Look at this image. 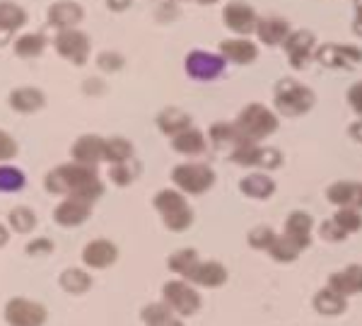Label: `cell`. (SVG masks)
<instances>
[{
  "label": "cell",
  "instance_id": "cell-31",
  "mask_svg": "<svg viewBox=\"0 0 362 326\" xmlns=\"http://www.w3.org/2000/svg\"><path fill=\"white\" fill-rule=\"evenodd\" d=\"M133 143L128 138L114 136V138H104V160L109 165H119V162H128L133 160Z\"/></svg>",
  "mask_w": 362,
  "mask_h": 326
},
{
  "label": "cell",
  "instance_id": "cell-20",
  "mask_svg": "<svg viewBox=\"0 0 362 326\" xmlns=\"http://www.w3.org/2000/svg\"><path fill=\"white\" fill-rule=\"evenodd\" d=\"M326 199L338 208L362 211V182H336L326 189Z\"/></svg>",
  "mask_w": 362,
  "mask_h": 326
},
{
  "label": "cell",
  "instance_id": "cell-12",
  "mask_svg": "<svg viewBox=\"0 0 362 326\" xmlns=\"http://www.w3.org/2000/svg\"><path fill=\"white\" fill-rule=\"evenodd\" d=\"M314 58L326 68H355L362 63V49L355 44H321Z\"/></svg>",
  "mask_w": 362,
  "mask_h": 326
},
{
  "label": "cell",
  "instance_id": "cell-26",
  "mask_svg": "<svg viewBox=\"0 0 362 326\" xmlns=\"http://www.w3.org/2000/svg\"><path fill=\"white\" fill-rule=\"evenodd\" d=\"M194 126V121H191V116L186 112H181L177 107H167L162 109L160 114H157V128H160L165 136H179L181 131H186V128Z\"/></svg>",
  "mask_w": 362,
  "mask_h": 326
},
{
  "label": "cell",
  "instance_id": "cell-21",
  "mask_svg": "<svg viewBox=\"0 0 362 326\" xmlns=\"http://www.w3.org/2000/svg\"><path fill=\"white\" fill-rule=\"evenodd\" d=\"M220 56L237 66H249L259 58V46L249 39H225L220 44Z\"/></svg>",
  "mask_w": 362,
  "mask_h": 326
},
{
  "label": "cell",
  "instance_id": "cell-39",
  "mask_svg": "<svg viewBox=\"0 0 362 326\" xmlns=\"http://www.w3.org/2000/svg\"><path fill=\"white\" fill-rule=\"evenodd\" d=\"M334 220L346 235H353V232L362 230V213L355 211V208H338Z\"/></svg>",
  "mask_w": 362,
  "mask_h": 326
},
{
  "label": "cell",
  "instance_id": "cell-35",
  "mask_svg": "<svg viewBox=\"0 0 362 326\" xmlns=\"http://www.w3.org/2000/svg\"><path fill=\"white\" fill-rule=\"evenodd\" d=\"M27 184L25 179V172L20 167H13V165H0V191L3 194H15V191H22Z\"/></svg>",
  "mask_w": 362,
  "mask_h": 326
},
{
  "label": "cell",
  "instance_id": "cell-9",
  "mask_svg": "<svg viewBox=\"0 0 362 326\" xmlns=\"http://www.w3.org/2000/svg\"><path fill=\"white\" fill-rule=\"evenodd\" d=\"M54 46H56V54L66 61L75 63V66H85L87 58H90V37L85 32H80L78 27L73 29H61L54 39Z\"/></svg>",
  "mask_w": 362,
  "mask_h": 326
},
{
  "label": "cell",
  "instance_id": "cell-38",
  "mask_svg": "<svg viewBox=\"0 0 362 326\" xmlns=\"http://www.w3.org/2000/svg\"><path fill=\"white\" fill-rule=\"evenodd\" d=\"M138 172H140L138 162H133V160L119 162V165H112V167H109V179H112V182H114L116 186H128V184L136 182Z\"/></svg>",
  "mask_w": 362,
  "mask_h": 326
},
{
  "label": "cell",
  "instance_id": "cell-29",
  "mask_svg": "<svg viewBox=\"0 0 362 326\" xmlns=\"http://www.w3.org/2000/svg\"><path fill=\"white\" fill-rule=\"evenodd\" d=\"M27 25V10L13 0H0V34H13Z\"/></svg>",
  "mask_w": 362,
  "mask_h": 326
},
{
  "label": "cell",
  "instance_id": "cell-22",
  "mask_svg": "<svg viewBox=\"0 0 362 326\" xmlns=\"http://www.w3.org/2000/svg\"><path fill=\"white\" fill-rule=\"evenodd\" d=\"M186 281L201 285V288H220L227 283V269L220 261H198L194 273Z\"/></svg>",
  "mask_w": 362,
  "mask_h": 326
},
{
  "label": "cell",
  "instance_id": "cell-45",
  "mask_svg": "<svg viewBox=\"0 0 362 326\" xmlns=\"http://www.w3.org/2000/svg\"><path fill=\"white\" fill-rule=\"evenodd\" d=\"M25 252L29 256H44V254H51L54 252V242L49 240V237H37V240H32L25 247Z\"/></svg>",
  "mask_w": 362,
  "mask_h": 326
},
{
  "label": "cell",
  "instance_id": "cell-55",
  "mask_svg": "<svg viewBox=\"0 0 362 326\" xmlns=\"http://www.w3.org/2000/svg\"><path fill=\"white\" fill-rule=\"evenodd\" d=\"M355 10H362V0H355Z\"/></svg>",
  "mask_w": 362,
  "mask_h": 326
},
{
  "label": "cell",
  "instance_id": "cell-17",
  "mask_svg": "<svg viewBox=\"0 0 362 326\" xmlns=\"http://www.w3.org/2000/svg\"><path fill=\"white\" fill-rule=\"evenodd\" d=\"M116 259H119V249L109 240H92L83 249V264L97 271L109 269L112 264H116Z\"/></svg>",
  "mask_w": 362,
  "mask_h": 326
},
{
  "label": "cell",
  "instance_id": "cell-1",
  "mask_svg": "<svg viewBox=\"0 0 362 326\" xmlns=\"http://www.w3.org/2000/svg\"><path fill=\"white\" fill-rule=\"evenodd\" d=\"M44 186L54 196H73L87 203H95L104 194V182L99 179L97 167L78 165V162H66L51 170L46 174Z\"/></svg>",
  "mask_w": 362,
  "mask_h": 326
},
{
  "label": "cell",
  "instance_id": "cell-3",
  "mask_svg": "<svg viewBox=\"0 0 362 326\" xmlns=\"http://www.w3.org/2000/svg\"><path fill=\"white\" fill-rule=\"evenodd\" d=\"M314 102H317L314 92L293 78H280L273 90V104H276L278 114L290 116V119L307 114L314 107Z\"/></svg>",
  "mask_w": 362,
  "mask_h": 326
},
{
  "label": "cell",
  "instance_id": "cell-4",
  "mask_svg": "<svg viewBox=\"0 0 362 326\" xmlns=\"http://www.w3.org/2000/svg\"><path fill=\"white\" fill-rule=\"evenodd\" d=\"M153 206L162 215V223L172 232H184L194 225V211H191L186 196L177 189H162L155 194Z\"/></svg>",
  "mask_w": 362,
  "mask_h": 326
},
{
  "label": "cell",
  "instance_id": "cell-41",
  "mask_svg": "<svg viewBox=\"0 0 362 326\" xmlns=\"http://www.w3.org/2000/svg\"><path fill=\"white\" fill-rule=\"evenodd\" d=\"M169 317H174V312L169 310L165 302H155V305H145L143 312H140V319H143L148 326H157L162 322H167Z\"/></svg>",
  "mask_w": 362,
  "mask_h": 326
},
{
  "label": "cell",
  "instance_id": "cell-42",
  "mask_svg": "<svg viewBox=\"0 0 362 326\" xmlns=\"http://www.w3.org/2000/svg\"><path fill=\"white\" fill-rule=\"evenodd\" d=\"M124 66H126V58L119 51H102L97 56V68L104 73H119Z\"/></svg>",
  "mask_w": 362,
  "mask_h": 326
},
{
  "label": "cell",
  "instance_id": "cell-18",
  "mask_svg": "<svg viewBox=\"0 0 362 326\" xmlns=\"http://www.w3.org/2000/svg\"><path fill=\"white\" fill-rule=\"evenodd\" d=\"M46 17H49V25H54L61 32V29H73L75 25H80L85 17V10L75 0H58L49 8Z\"/></svg>",
  "mask_w": 362,
  "mask_h": 326
},
{
  "label": "cell",
  "instance_id": "cell-32",
  "mask_svg": "<svg viewBox=\"0 0 362 326\" xmlns=\"http://www.w3.org/2000/svg\"><path fill=\"white\" fill-rule=\"evenodd\" d=\"M46 49V37L42 32H27L15 39V54L20 58H39Z\"/></svg>",
  "mask_w": 362,
  "mask_h": 326
},
{
  "label": "cell",
  "instance_id": "cell-49",
  "mask_svg": "<svg viewBox=\"0 0 362 326\" xmlns=\"http://www.w3.org/2000/svg\"><path fill=\"white\" fill-rule=\"evenodd\" d=\"M133 0H107V8L114 10V13H124V10L131 8Z\"/></svg>",
  "mask_w": 362,
  "mask_h": 326
},
{
  "label": "cell",
  "instance_id": "cell-40",
  "mask_svg": "<svg viewBox=\"0 0 362 326\" xmlns=\"http://www.w3.org/2000/svg\"><path fill=\"white\" fill-rule=\"evenodd\" d=\"M276 237H278V232L273 230V227H268V225H259V227H254V230L249 232L247 242H249L254 249H261V252H268V247H271Z\"/></svg>",
  "mask_w": 362,
  "mask_h": 326
},
{
  "label": "cell",
  "instance_id": "cell-7",
  "mask_svg": "<svg viewBox=\"0 0 362 326\" xmlns=\"http://www.w3.org/2000/svg\"><path fill=\"white\" fill-rule=\"evenodd\" d=\"M230 160L242 167H261V170H276L283 165V155L276 148H264L261 143H244L232 148Z\"/></svg>",
  "mask_w": 362,
  "mask_h": 326
},
{
  "label": "cell",
  "instance_id": "cell-11",
  "mask_svg": "<svg viewBox=\"0 0 362 326\" xmlns=\"http://www.w3.org/2000/svg\"><path fill=\"white\" fill-rule=\"evenodd\" d=\"M3 317L10 326H44L46 319H49V312H46L44 305L29 298H13L5 305Z\"/></svg>",
  "mask_w": 362,
  "mask_h": 326
},
{
  "label": "cell",
  "instance_id": "cell-10",
  "mask_svg": "<svg viewBox=\"0 0 362 326\" xmlns=\"http://www.w3.org/2000/svg\"><path fill=\"white\" fill-rule=\"evenodd\" d=\"M283 49L288 54V61L295 71H305L317 54V37L309 29H295L283 42Z\"/></svg>",
  "mask_w": 362,
  "mask_h": 326
},
{
  "label": "cell",
  "instance_id": "cell-6",
  "mask_svg": "<svg viewBox=\"0 0 362 326\" xmlns=\"http://www.w3.org/2000/svg\"><path fill=\"white\" fill-rule=\"evenodd\" d=\"M172 182L181 194L201 196L215 184V172L203 162H184L172 170Z\"/></svg>",
  "mask_w": 362,
  "mask_h": 326
},
{
  "label": "cell",
  "instance_id": "cell-51",
  "mask_svg": "<svg viewBox=\"0 0 362 326\" xmlns=\"http://www.w3.org/2000/svg\"><path fill=\"white\" fill-rule=\"evenodd\" d=\"M353 32L362 37V10H355V20H353Z\"/></svg>",
  "mask_w": 362,
  "mask_h": 326
},
{
  "label": "cell",
  "instance_id": "cell-13",
  "mask_svg": "<svg viewBox=\"0 0 362 326\" xmlns=\"http://www.w3.org/2000/svg\"><path fill=\"white\" fill-rule=\"evenodd\" d=\"M223 22L227 29H232V32H237V34H251V32H256L259 15H256V10L251 8L249 3H244V0H232L223 10Z\"/></svg>",
  "mask_w": 362,
  "mask_h": 326
},
{
  "label": "cell",
  "instance_id": "cell-25",
  "mask_svg": "<svg viewBox=\"0 0 362 326\" xmlns=\"http://www.w3.org/2000/svg\"><path fill=\"white\" fill-rule=\"evenodd\" d=\"M239 191H242L244 196H249V199L266 201L276 194V182L264 172H254V174H247V177L239 182Z\"/></svg>",
  "mask_w": 362,
  "mask_h": 326
},
{
  "label": "cell",
  "instance_id": "cell-52",
  "mask_svg": "<svg viewBox=\"0 0 362 326\" xmlns=\"http://www.w3.org/2000/svg\"><path fill=\"white\" fill-rule=\"evenodd\" d=\"M157 326H184V324H181L177 317H169L167 322H162V324H157Z\"/></svg>",
  "mask_w": 362,
  "mask_h": 326
},
{
  "label": "cell",
  "instance_id": "cell-43",
  "mask_svg": "<svg viewBox=\"0 0 362 326\" xmlns=\"http://www.w3.org/2000/svg\"><path fill=\"white\" fill-rule=\"evenodd\" d=\"M319 235H321V240H326V242H343L346 240V232L341 230V227L336 225V220L331 218V220H324V223L319 225Z\"/></svg>",
  "mask_w": 362,
  "mask_h": 326
},
{
  "label": "cell",
  "instance_id": "cell-5",
  "mask_svg": "<svg viewBox=\"0 0 362 326\" xmlns=\"http://www.w3.org/2000/svg\"><path fill=\"white\" fill-rule=\"evenodd\" d=\"M162 302H165L177 317H194L203 305L201 293L194 288V283L184 281V278L167 281L162 285Z\"/></svg>",
  "mask_w": 362,
  "mask_h": 326
},
{
  "label": "cell",
  "instance_id": "cell-50",
  "mask_svg": "<svg viewBox=\"0 0 362 326\" xmlns=\"http://www.w3.org/2000/svg\"><path fill=\"white\" fill-rule=\"evenodd\" d=\"M348 136L353 138V141H358V143H362V119H358V121H353V124L348 126Z\"/></svg>",
  "mask_w": 362,
  "mask_h": 326
},
{
  "label": "cell",
  "instance_id": "cell-23",
  "mask_svg": "<svg viewBox=\"0 0 362 326\" xmlns=\"http://www.w3.org/2000/svg\"><path fill=\"white\" fill-rule=\"evenodd\" d=\"M290 32L293 29L283 17H259V25H256V37L268 46H283Z\"/></svg>",
  "mask_w": 362,
  "mask_h": 326
},
{
  "label": "cell",
  "instance_id": "cell-8",
  "mask_svg": "<svg viewBox=\"0 0 362 326\" xmlns=\"http://www.w3.org/2000/svg\"><path fill=\"white\" fill-rule=\"evenodd\" d=\"M225 66L227 61L220 54H213V51H206V49H194L186 54V61H184V68L189 73V78L194 80H218L220 75L225 73Z\"/></svg>",
  "mask_w": 362,
  "mask_h": 326
},
{
  "label": "cell",
  "instance_id": "cell-19",
  "mask_svg": "<svg viewBox=\"0 0 362 326\" xmlns=\"http://www.w3.org/2000/svg\"><path fill=\"white\" fill-rule=\"evenodd\" d=\"M329 288L336 290L343 298H353L362 293V264H350L343 271H336L329 276Z\"/></svg>",
  "mask_w": 362,
  "mask_h": 326
},
{
  "label": "cell",
  "instance_id": "cell-54",
  "mask_svg": "<svg viewBox=\"0 0 362 326\" xmlns=\"http://www.w3.org/2000/svg\"><path fill=\"white\" fill-rule=\"evenodd\" d=\"M196 3H201V5H213V3H218V0H196Z\"/></svg>",
  "mask_w": 362,
  "mask_h": 326
},
{
  "label": "cell",
  "instance_id": "cell-47",
  "mask_svg": "<svg viewBox=\"0 0 362 326\" xmlns=\"http://www.w3.org/2000/svg\"><path fill=\"white\" fill-rule=\"evenodd\" d=\"M83 92L87 97H102L107 92V83L102 78H90L83 83Z\"/></svg>",
  "mask_w": 362,
  "mask_h": 326
},
{
  "label": "cell",
  "instance_id": "cell-30",
  "mask_svg": "<svg viewBox=\"0 0 362 326\" xmlns=\"http://www.w3.org/2000/svg\"><path fill=\"white\" fill-rule=\"evenodd\" d=\"M198 252L196 249H191V247H186V249H177L172 256L167 259V266H169V271L172 273H177L179 278H189L191 273H194V269L198 266Z\"/></svg>",
  "mask_w": 362,
  "mask_h": 326
},
{
  "label": "cell",
  "instance_id": "cell-46",
  "mask_svg": "<svg viewBox=\"0 0 362 326\" xmlns=\"http://www.w3.org/2000/svg\"><path fill=\"white\" fill-rule=\"evenodd\" d=\"M155 17L160 22H172V20H177L179 17V5H177V0H162L160 3V8H157V13Z\"/></svg>",
  "mask_w": 362,
  "mask_h": 326
},
{
  "label": "cell",
  "instance_id": "cell-15",
  "mask_svg": "<svg viewBox=\"0 0 362 326\" xmlns=\"http://www.w3.org/2000/svg\"><path fill=\"white\" fill-rule=\"evenodd\" d=\"M312 230H314V218L305 211H293L288 215V220H285V232L283 235L288 237L290 242L297 244V249L300 252H305V249L312 244Z\"/></svg>",
  "mask_w": 362,
  "mask_h": 326
},
{
  "label": "cell",
  "instance_id": "cell-14",
  "mask_svg": "<svg viewBox=\"0 0 362 326\" xmlns=\"http://www.w3.org/2000/svg\"><path fill=\"white\" fill-rule=\"evenodd\" d=\"M92 215V203H87L83 199H73L66 196L54 211V220L61 227H78L83 225L87 218Z\"/></svg>",
  "mask_w": 362,
  "mask_h": 326
},
{
  "label": "cell",
  "instance_id": "cell-53",
  "mask_svg": "<svg viewBox=\"0 0 362 326\" xmlns=\"http://www.w3.org/2000/svg\"><path fill=\"white\" fill-rule=\"evenodd\" d=\"M8 237H10V232L5 230V225H0V247H3V244L8 242Z\"/></svg>",
  "mask_w": 362,
  "mask_h": 326
},
{
  "label": "cell",
  "instance_id": "cell-33",
  "mask_svg": "<svg viewBox=\"0 0 362 326\" xmlns=\"http://www.w3.org/2000/svg\"><path fill=\"white\" fill-rule=\"evenodd\" d=\"M210 141H213V145H218V148H225V145H230V148H237V145H244L242 136H239L235 121L232 124H227V121H218V124L210 126L208 131Z\"/></svg>",
  "mask_w": 362,
  "mask_h": 326
},
{
  "label": "cell",
  "instance_id": "cell-48",
  "mask_svg": "<svg viewBox=\"0 0 362 326\" xmlns=\"http://www.w3.org/2000/svg\"><path fill=\"white\" fill-rule=\"evenodd\" d=\"M348 104L353 107V112L362 119V80H360V83H355L348 90Z\"/></svg>",
  "mask_w": 362,
  "mask_h": 326
},
{
  "label": "cell",
  "instance_id": "cell-24",
  "mask_svg": "<svg viewBox=\"0 0 362 326\" xmlns=\"http://www.w3.org/2000/svg\"><path fill=\"white\" fill-rule=\"evenodd\" d=\"M10 107L20 114H34L46 104V97L39 87H17L10 92Z\"/></svg>",
  "mask_w": 362,
  "mask_h": 326
},
{
  "label": "cell",
  "instance_id": "cell-28",
  "mask_svg": "<svg viewBox=\"0 0 362 326\" xmlns=\"http://www.w3.org/2000/svg\"><path fill=\"white\" fill-rule=\"evenodd\" d=\"M314 310L319 314H324V317H338V314H343L348 310V298L338 295L336 290H331L329 285H326V288H321L319 293L314 295Z\"/></svg>",
  "mask_w": 362,
  "mask_h": 326
},
{
  "label": "cell",
  "instance_id": "cell-44",
  "mask_svg": "<svg viewBox=\"0 0 362 326\" xmlns=\"http://www.w3.org/2000/svg\"><path fill=\"white\" fill-rule=\"evenodd\" d=\"M15 155H17V141L10 136L8 131L0 128V165L8 162V160H13Z\"/></svg>",
  "mask_w": 362,
  "mask_h": 326
},
{
  "label": "cell",
  "instance_id": "cell-27",
  "mask_svg": "<svg viewBox=\"0 0 362 326\" xmlns=\"http://www.w3.org/2000/svg\"><path fill=\"white\" fill-rule=\"evenodd\" d=\"M172 148L177 150L179 155H203L208 148V143H206L203 131H198L196 126H191V128H186V131H181L179 136L172 138Z\"/></svg>",
  "mask_w": 362,
  "mask_h": 326
},
{
  "label": "cell",
  "instance_id": "cell-16",
  "mask_svg": "<svg viewBox=\"0 0 362 326\" xmlns=\"http://www.w3.org/2000/svg\"><path fill=\"white\" fill-rule=\"evenodd\" d=\"M70 155H73V162H78V165L97 167L104 160V138L95 136V133L80 136L70 148Z\"/></svg>",
  "mask_w": 362,
  "mask_h": 326
},
{
  "label": "cell",
  "instance_id": "cell-36",
  "mask_svg": "<svg viewBox=\"0 0 362 326\" xmlns=\"http://www.w3.org/2000/svg\"><path fill=\"white\" fill-rule=\"evenodd\" d=\"M8 223L17 235H27V232H32L34 227H37V215H34L32 208L17 206L8 213Z\"/></svg>",
  "mask_w": 362,
  "mask_h": 326
},
{
  "label": "cell",
  "instance_id": "cell-2",
  "mask_svg": "<svg viewBox=\"0 0 362 326\" xmlns=\"http://www.w3.org/2000/svg\"><path fill=\"white\" fill-rule=\"evenodd\" d=\"M235 126L244 143H261V141H266L271 133L278 131L280 121L266 104L251 102L239 112V116L235 119Z\"/></svg>",
  "mask_w": 362,
  "mask_h": 326
},
{
  "label": "cell",
  "instance_id": "cell-34",
  "mask_svg": "<svg viewBox=\"0 0 362 326\" xmlns=\"http://www.w3.org/2000/svg\"><path fill=\"white\" fill-rule=\"evenodd\" d=\"M58 283H61V288L70 295H83L92 288L90 273L83 269H66L61 273V278H58Z\"/></svg>",
  "mask_w": 362,
  "mask_h": 326
},
{
  "label": "cell",
  "instance_id": "cell-37",
  "mask_svg": "<svg viewBox=\"0 0 362 326\" xmlns=\"http://www.w3.org/2000/svg\"><path fill=\"white\" fill-rule=\"evenodd\" d=\"M268 254H271L276 261H280V264H290V261H297V256L302 252L297 249V244L290 242L285 235H278L271 247H268Z\"/></svg>",
  "mask_w": 362,
  "mask_h": 326
}]
</instances>
